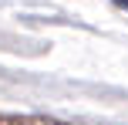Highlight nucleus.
Here are the masks:
<instances>
[{
	"mask_svg": "<svg viewBox=\"0 0 128 125\" xmlns=\"http://www.w3.org/2000/svg\"><path fill=\"white\" fill-rule=\"evenodd\" d=\"M115 4H122V7H128V0H115Z\"/></svg>",
	"mask_w": 128,
	"mask_h": 125,
	"instance_id": "f257e3e1",
	"label": "nucleus"
}]
</instances>
